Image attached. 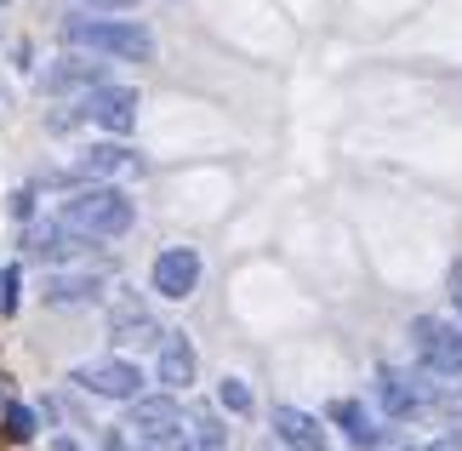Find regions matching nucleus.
<instances>
[{
  "mask_svg": "<svg viewBox=\"0 0 462 451\" xmlns=\"http://www.w3.org/2000/svg\"><path fill=\"white\" fill-rule=\"evenodd\" d=\"M51 451H80V446H75V440H58V446H51Z\"/></svg>",
  "mask_w": 462,
  "mask_h": 451,
  "instance_id": "26",
  "label": "nucleus"
},
{
  "mask_svg": "<svg viewBox=\"0 0 462 451\" xmlns=\"http://www.w3.org/2000/svg\"><path fill=\"white\" fill-rule=\"evenodd\" d=\"M217 400H223V411H252V389H245L240 377H223V383H217Z\"/></svg>",
  "mask_w": 462,
  "mask_h": 451,
  "instance_id": "18",
  "label": "nucleus"
},
{
  "mask_svg": "<svg viewBox=\"0 0 462 451\" xmlns=\"http://www.w3.org/2000/svg\"><path fill=\"white\" fill-rule=\"evenodd\" d=\"M92 6H109V12H126L132 0H92Z\"/></svg>",
  "mask_w": 462,
  "mask_h": 451,
  "instance_id": "25",
  "label": "nucleus"
},
{
  "mask_svg": "<svg viewBox=\"0 0 462 451\" xmlns=\"http://www.w3.org/2000/svg\"><path fill=\"white\" fill-rule=\"evenodd\" d=\"M194 371H200L194 343L183 332H160V343H154V377H160V389H189Z\"/></svg>",
  "mask_w": 462,
  "mask_h": 451,
  "instance_id": "8",
  "label": "nucleus"
},
{
  "mask_svg": "<svg viewBox=\"0 0 462 451\" xmlns=\"http://www.w3.org/2000/svg\"><path fill=\"white\" fill-rule=\"evenodd\" d=\"M75 383L86 394H103V400H137L143 394V371L132 360H86V366H75Z\"/></svg>",
  "mask_w": 462,
  "mask_h": 451,
  "instance_id": "5",
  "label": "nucleus"
},
{
  "mask_svg": "<svg viewBox=\"0 0 462 451\" xmlns=\"http://www.w3.org/2000/svg\"><path fill=\"white\" fill-rule=\"evenodd\" d=\"M41 292H46V303H92V297H103V275H51Z\"/></svg>",
  "mask_w": 462,
  "mask_h": 451,
  "instance_id": "15",
  "label": "nucleus"
},
{
  "mask_svg": "<svg viewBox=\"0 0 462 451\" xmlns=\"http://www.w3.org/2000/svg\"><path fill=\"white\" fill-rule=\"evenodd\" d=\"M451 303H457V315H462V268L451 275Z\"/></svg>",
  "mask_w": 462,
  "mask_h": 451,
  "instance_id": "24",
  "label": "nucleus"
},
{
  "mask_svg": "<svg viewBox=\"0 0 462 451\" xmlns=\"http://www.w3.org/2000/svg\"><path fill=\"white\" fill-rule=\"evenodd\" d=\"M331 423H343V435L354 446H377V423H371V411L360 400H337L331 406Z\"/></svg>",
  "mask_w": 462,
  "mask_h": 451,
  "instance_id": "17",
  "label": "nucleus"
},
{
  "mask_svg": "<svg viewBox=\"0 0 462 451\" xmlns=\"http://www.w3.org/2000/svg\"><path fill=\"white\" fill-rule=\"evenodd\" d=\"M149 286H154L160 297L183 303L194 286H200V251H194V246H171V251H160L154 268H149Z\"/></svg>",
  "mask_w": 462,
  "mask_h": 451,
  "instance_id": "6",
  "label": "nucleus"
},
{
  "mask_svg": "<svg viewBox=\"0 0 462 451\" xmlns=\"http://www.w3.org/2000/svg\"><path fill=\"white\" fill-rule=\"evenodd\" d=\"M6 435L12 440H34V411L29 406H6Z\"/></svg>",
  "mask_w": 462,
  "mask_h": 451,
  "instance_id": "19",
  "label": "nucleus"
},
{
  "mask_svg": "<svg viewBox=\"0 0 462 451\" xmlns=\"http://www.w3.org/2000/svg\"><path fill=\"white\" fill-rule=\"evenodd\" d=\"M383 451H462V435L451 428V435H439V440H429V446H383Z\"/></svg>",
  "mask_w": 462,
  "mask_h": 451,
  "instance_id": "21",
  "label": "nucleus"
},
{
  "mask_svg": "<svg viewBox=\"0 0 462 451\" xmlns=\"http://www.w3.org/2000/svg\"><path fill=\"white\" fill-rule=\"evenodd\" d=\"M80 172L86 177H132V172H143V160H137V149H126V143H92V149L80 155Z\"/></svg>",
  "mask_w": 462,
  "mask_h": 451,
  "instance_id": "11",
  "label": "nucleus"
},
{
  "mask_svg": "<svg viewBox=\"0 0 462 451\" xmlns=\"http://www.w3.org/2000/svg\"><path fill=\"white\" fill-rule=\"evenodd\" d=\"M103 451H132V446H126V435H115V428H109V435H103Z\"/></svg>",
  "mask_w": 462,
  "mask_h": 451,
  "instance_id": "23",
  "label": "nucleus"
},
{
  "mask_svg": "<svg viewBox=\"0 0 462 451\" xmlns=\"http://www.w3.org/2000/svg\"><path fill=\"white\" fill-rule=\"evenodd\" d=\"M29 211H34V189H17L12 194V218H29Z\"/></svg>",
  "mask_w": 462,
  "mask_h": 451,
  "instance_id": "22",
  "label": "nucleus"
},
{
  "mask_svg": "<svg viewBox=\"0 0 462 451\" xmlns=\"http://www.w3.org/2000/svg\"><path fill=\"white\" fill-rule=\"evenodd\" d=\"M411 349H417V360L429 371H446V377L462 371V332L446 326V320H434V315H417L411 320Z\"/></svg>",
  "mask_w": 462,
  "mask_h": 451,
  "instance_id": "4",
  "label": "nucleus"
},
{
  "mask_svg": "<svg viewBox=\"0 0 462 451\" xmlns=\"http://www.w3.org/2000/svg\"><path fill=\"white\" fill-rule=\"evenodd\" d=\"M183 451H228V428L211 411H194L183 423Z\"/></svg>",
  "mask_w": 462,
  "mask_h": 451,
  "instance_id": "16",
  "label": "nucleus"
},
{
  "mask_svg": "<svg viewBox=\"0 0 462 451\" xmlns=\"http://www.w3.org/2000/svg\"><path fill=\"white\" fill-rule=\"evenodd\" d=\"M109 337L120 343V349H149V343H160V326H154V315H149L137 297H115V309H109Z\"/></svg>",
  "mask_w": 462,
  "mask_h": 451,
  "instance_id": "9",
  "label": "nucleus"
},
{
  "mask_svg": "<svg viewBox=\"0 0 462 451\" xmlns=\"http://www.w3.org/2000/svg\"><path fill=\"white\" fill-rule=\"evenodd\" d=\"M58 218L69 229H80L86 240H120L132 223H137V206H132V194H120L109 183H92V189H80V194H69Z\"/></svg>",
  "mask_w": 462,
  "mask_h": 451,
  "instance_id": "2",
  "label": "nucleus"
},
{
  "mask_svg": "<svg viewBox=\"0 0 462 451\" xmlns=\"http://www.w3.org/2000/svg\"><path fill=\"white\" fill-rule=\"evenodd\" d=\"M23 246L34 251V258H75V251L86 246V234H80V229H69L63 218H51V223H41V229H29V234H23Z\"/></svg>",
  "mask_w": 462,
  "mask_h": 451,
  "instance_id": "13",
  "label": "nucleus"
},
{
  "mask_svg": "<svg viewBox=\"0 0 462 451\" xmlns=\"http://www.w3.org/2000/svg\"><path fill=\"white\" fill-rule=\"evenodd\" d=\"M274 435L291 451H326V423L309 418V411H297V406H274Z\"/></svg>",
  "mask_w": 462,
  "mask_h": 451,
  "instance_id": "10",
  "label": "nucleus"
},
{
  "mask_svg": "<svg viewBox=\"0 0 462 451\" xmlns=\"http://www.w3.org/2000/svg\"><path fill=\"white\" fill-rule=\"evenodd\" d=\"M103 86V58H63L46 69V92H92Z\"/></svg>",
  "mask_w": 462,
  "mask_h": 451,
  "instance_id": "12",
  "label": "nucleus"
},
{
  "mask_svg": "<svg viewBox=\"0 0 462 451\" xmlns=\"http://www.w3.org/2000/svg\"><path fill=\"white\" fill-rule=\"evenodd\" d=\"M126 435H132V451H183V406L171 394H137Z\"/></svg>",
  "mask_w": 462,
  "mask_h": 451,
  "instance_id": "3",
  "label": "nucleus"
},
{
  "mask_svg": "<svg viewBox=\"0 0 462 451\" xmlns=\"http://www.w3.org/2000/svg\"><path fill=\"white\" fill-rule=\"evenodd\" d=\"M63 41L97 58H120V63H149L154 58V34L132 17H69Z\"/></svg>",
  "mask_w": 462,
  "mask_h": 451,
  "instance_id": "1",
  "label": "nucleus"
},
{
  "mask_svg": "<svg viewBox=\"0 0 462 451\" xmlns=\"http://www.w3.org/2000/svg\"><path fill=\"white\" fill-rule=\"evenodd\" d=\"M377 400H383V411L388 418H417L422 411V400H417V377H405V371H383L377 377Z\"/></svg>",
  "mask_w": 462,
  "mask_h": 451,
  "instance_id": "14",
  "label": "nucleus"
},
{
  "mask_svg": "<svg viewBox=\"0 0 462 451\" xmlns=\"http://www.w3.org/2000/svg\"><path fill=\"white\" fill-rule=\"evenodd\" d=\"M86 120H97L103 132H115V137H126L132 126H137V92L132 86H92L86 92Z\"/></svg>",
  "mask_w": 462,
  "mask_h": 451,
  "instance_id": "7",
  "label": "nucleus"
},
{
  "mask_svg": "<svg viewBox=\"0 0 462 451\" xmlns=\"http://www.w3.org/2000/svg\"><path fill=\"white\" fill-rule=\"evenodd\" d=\"M17 286H23V268H0V315H12L17 309Z\"/></svg>",
  "mask_w": 462,
  "mask_h": 451,
  "instance_id": "20",
  "label": "nucleus"
}]
</instances>
